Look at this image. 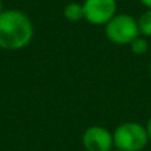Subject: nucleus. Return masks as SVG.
Masks as SVG:
<instances>
[{"label":"nucleus","instance_id":"ddd939ff","mask_svg":"<svg viewBox=\"0 0 151 151\" xmlns=\"http://www.w3.org/2000/svg\"><path fill=\"white\" fill-rule=\"evenodd\" d=\"M150 77H151V64H150Z\"/></svg>","mask_w":151,"mask_h":151},{"label":"nucleus","instance_id":"9d476101","mask_svg":"<svg viewBox=\"0 0 151 151\" xmlns=\"http://www.w3.org/2000/svg\"><path fill=\"white\" fill-rule=\"evenodd\" d=\"M141 3L147 8V9H151V0H141Z\"/></svg>","mask_w":151,"mask_h":151},{"label":"nucleus","instance_id":"f257e3e1","mask_svg":"<svg viewBox=\"0 0 151 151\" xmlns=\"http://www.w3.org/2000/svg\"><path fill=\"white\" fill-rule=\"evenodd\" d=\"M33 23L27 13L19 9H4L0 13V48L20 50L33 39Z\"/></svg>","mask_w":151,"mask_h":151},{"label":"nucleus","instance_id":"39448f33","mask_svg":"<svg viewBox=\"0 0 151 151\" xmlns=\"http://www.w3.org/2000/svg\"><path fill=\"white\" fill-rule=\"evenodd\" d=\"M82 145L86 151H111L113 134L102 126H90L82 134Z\"/></svg>","mask_w":151,"mask_h":151},{"label":"nucleus","instance_id":"6e6552de","mask_svg":"<svg viewBox=\"0 0 151 151\" xmlns=\"http://www.w3.org/2000/svg\"><path fill=\"white\" fill-rule=\"evenodd\" d=\"M130 48L135 55H145L147 52V49H149V42L143 37H137L130 44Z\"/></svg>","mask_w":151,"mask_h":151},{"label":"nucleus","instance_id":"1a4fd4ad","mask_svg":"<svg viewBox=\"0 0 151 151\" xmlns=\"http://www.w3.org/2000/svg\"><path fill=\"white\" fill-rule=\"evenodd\" d=\"M146 130H147V135H149V141L151 142V115L147 121V125H146Z\"/></svg>","mask_w":151,"mask_h":151},{"label":"nucleus","instance_id":"f8f14e48","mask_svg":"<svg viewBox=\"0 0 151 151\" xmlns=\"http://www.w3.org/2000/svg\"><path fill=\"white\" fill-rule=\"evenodd\" d=\"M111 151H121V150H118V149H113Z\"/></svg>","mask_w":151,"mask_h":151},{"label":"nucleus","instance_id":"423d86ee","mask_svg":"<svg viewBox=\"0 0 151 151\" xmlns=\"http://www.w3.org/2000/svg\"><path fill=\"white\" fill-rule=\"evenodd\" d=\"M64 16L66 20L72 21V23H77V21L83 19V7L80 3L72 1L65 5L64 8Z\"/></svg>","mask_w":151,"mask_h":151},{"label":"nucleus","instance_id":"9b49d317","mask_svg":"<svg viewBox=\"0 0 151 151\" xmlns=\"http://www.w3.org/2000/svg\"><path fill=\"white\" fill-rule=\"evenodd\" d=\"M3 11H4V8H3V1L0 0V13H1Z\"/></svg>","mask_w":151,"mask_h":151},{"label":"nucleus","instance_id":"0eeeda50","mask_svg":"<svg viewBox=\"0 0 151 151\" xmlns=\"http://www.w3.org/2000/svg\"><path fill=\"white\" fill-rule=\"evenodd\" d=\"M137 21H138L139 33L146 37L151 36V9L145 11Z\"/></svg>","mask_w":151,"mask_h":151},{"label":"nucleus","instance_id":"20e7f679","mask_svg":"<svg viewBox=\"0 0 151 151\" xmlns=\"http://www.w3.org/2000/svg\"><path fill=\"white\" fill-rule=\"evenodd\" d=\"M83 19L91 25H106L115 16V0H85L82 3Z\"/></svg>","mask_w":151,"mask_h":151},{"label":"nucleus","instance_id":"7ed1b4c3","mask_svg":"<svg viewBox=\"0 0 151 151\" xmlns=\"http://www.w3.org/2000/svg\"><path fill=\"white\" fill-rule=\"evenodd\" d=\"M105 35L107 40L115 45H130L139 37L138 21L130 15H115L105 25Z\"/></svg>","mask_w":151,"mask_h":151},{"label":"nucleus","instance_id":"f03ea898","mask_svg":"<svg viewBox=\"0 0 151 151\" xmlns=\"http://www.w3.org/2000/svg\"><path fill=\"white\" fill-rule=\"evenodd\" d=\"M115 149L121 151H142L149 143V135L145 126L138 122H125L113 133Z\"/></svg>","mask_w":151,"mask_h":151}]
</instances>
